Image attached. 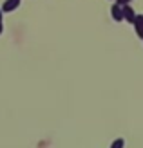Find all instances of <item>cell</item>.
I'll list each match as a JSON object with an SVG mask.
<instances>
[{
    "mask_svg": "<svg viewBox=\"0 0 143 148\" xmlns=\"http://www.w3.org/2000/svg\"><path fill=\"white\" fill-rule=\"evenodd\" d=\"M20 5V0H6L2 5V13H11Z\"/></svg>",
    "mask_w": 143,
    "mask_h": 148,
    "instance_id": "6da1fadb",
    "label": "cell"
},
{
    "mask_svg": "<svg viewBox=\"0 0 143 148\" xmlns=\"http://www.w3.org/2000/svg\"><path fill=\"white\" fill-rule=\"evenodd\" d=\"M123 7V18L127 22H134V18H136V13H134V9L127 4V5H122Z\"/></svg>",
    "mask_w": 143,
    "mask_h": 148,
    "instance_id": "7a4b0ae2",
    "label": "cell"
},
{
    "mask_svg": "<svg viewBox=\"0 0 143 148\" xmlns=\"http://www.w3.org/2000/svg\"><path fill=\"white\" fill-rule=\"evenodd\" d=\"M111 13H112V18L114 20H123V7L120 5V4H114L112 5V9H111Z\"/></svg>",
    "mask_w": 143,
    "mask_h": 148,
    "instance_id": "3957f363",
    "label": "cell"
},
{
    "mask_svg": "<svg viewBox=\"0 0 143 148\" xmlns=\"http://www.w3.org/2000/svg\"><path fill=\"white\" fill-rule=\"evenodd\" d=\"M134 27H136V33L138 36H141L143 38V16H140V14H136V18H134Z\"/></svg>",
    "mask_w": 143,
    "mask_h": 148,
    "instance_id": "277c9868",
    "label": "cell"
},
{
    "mask_svg": "<svg viewBox=\"0 0 143 148\" xmlns=\"http://www.w3.org/2000/svg\"><path fill=\"white\" fill-rule=\"evenodd\" d=\"M123 146H125V141H123V139H116L114 145H112L111 148H123Z\"/></svg>",
    "mask_w": 143,
    "mask_h": 148,
    "instance_id": "5b68a950",
    "label": "cell"
},
{
    "mask_svg": "<svg viewBox=\"0 0 143 148\" xmlns=\"http://www.w3.org/2000/svg\"><path fill=\"white\" fill-rule=\"evenodd\" d=\"M116 2H118L120 5H127V4H129V2H131V0H116Z\"/></svg>",
    "mask_w": 143,
    "mask_h": 148,
    "instance_id": "8992f818",
    "label": "cell"
},
{
    "mask_svg": "<svg viewBox=\"0 0 143 148\" xmlns=\"http://www.w3.org/2000/svg\"><path fill=\"white\" fill-rule=\"evenodd\" d=\"M0 34H2V9H0Z\"/></svg>",
    "mask_w": 143,
    "mask_h": 148,
    "instance_id": "52a82bcc",
    "label": "cell"
}]
</instances>
